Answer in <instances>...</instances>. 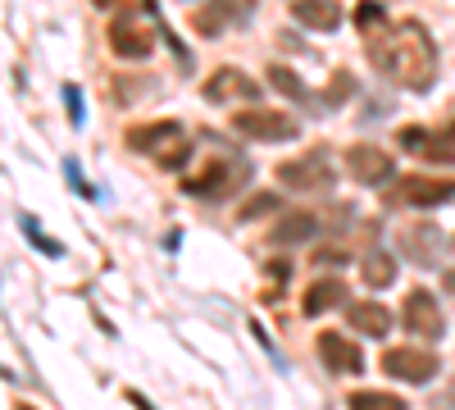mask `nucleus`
<instances>
[{
	"instance_id": "nucleus-1",
	"label": "nucleus",
	"mask_w": 455,
	"mask_h": 410,
	"mask_svg": "<svg viewBox=\"0 0 455 410\" xmlns=\"http://www.w3.org/2000/svg\"><path fill=\"white\" fill-rule=\"evenodd\" d=\"M369 60L378 64L383 78H392L405 92H428L437 83V46H433L428 28L414 23V19L396 23L383 36H373V42H369Z\"/></svg>"
},
{
	"instance_id": "nucleus-2",
	"label": "nucleus",
	"mask_w": 455,
	"mask_h": 410,
	"mask_svg": "<svg viewBox=\"0 0 455 410\" xmlns=\"http://www.w3.org/2000/svg\"><path fill=\"white\" fill-rule=\"evenodd\" d=\"M455 201V178H424V173H396V182H387V205H446Z\"/></svg>"
},
{
	"instance_id": "nucleus-3",
	"label": "nucleus",
	"mask_w": 455,
	"mask_h": 410,
	"mask_svg": "<svg viewBox=\"0 0 455 410\" xmlns=\"http://www.w3.org/2000/svg\"><path fill=\"white\" fill-rule=\"evenodd\" d=\"M233 128L242 137H251V141H291L300 133V124L291 115H283V109H274V105H246V109H237Z\"/></svg>"
},
{
	"instance_id": "nucleus-4",
	"label": "nucleus",
	"mask_w": 455,
	"mask_h": 410,
	"mask_svg": "<svg viewBox=\"0 0 455 410\" xmlns=\"http://www.w3.org/2000/svg\"><path fill=\"white\" fill-rule=\"evenodd\" d=\"M347 169L355 182H364V188H383V182H396V165L392 156L383 151V146H373V141H355L347 146Z\"/></svg>"
},
{
	"instance_id": "nucleus-5",
	"label": "nucleus",
	"mask_w": 455,
	"mask_h": 410,
	"mask_svg": "<svg viewBox=\"0 0 455 410\" xmlns=\"http://www.w3.org/2000/svg\"><path fill=\"white\" fill-rule=\"evenodd\" d=\"M437 369H442V360L433 351H424V347H392V351H383V374H392L401 383H433Z\"/></svg>"
},
{
	"instance_id": "nucleus-6",
	"label": "nucleus",
	"mask_w": 455,
	"mask_h": 410,
	"mask_svg": "<svg viewBox=\"0 0 455 410\" xmlns=\"http://www.w3.org/2000/svg\"><path fill=\"white\" fill-rule=\"evenodd\" d=\"M401 324L414 333V338H424V342H437L442 333H446V319L437 310V296L428 287H414L405 296V306H401Z\"/></svg>"
},
{
	"instance_id": "nucleus-7",
	"label": "nucleus",
	"mask_w": 455,
	"mask_h": 410,
	"mask_svg": "<svg viewBox=\"0 0 455 410\" xmlns=\"http://www.w3.org/2000/svg\"><path fill=\"white\" fill-rule=\"evenodd\" d=\"M278 178H283V188H291V192H328L332 182H337L332 169H328V160H323L319 151L278 165Z\"/></svg>"
},
{
	"instance_id": "nucleus-8",
	"label": "nucleus",
	"mask_w": 455,
	"mask_h": 410,
	"mask_svg": "<svg viewBox=\"0 0 455 410\" xmlns=\"http://www.w3.org/2000/svg\"><path fill=\"white\" fill-rule=\"evenodd\" d=\"M251 10H255V0H205L201 10H192V28L214 42V36L233 28V19H251Z\"/></svg>"
},
{
	"instance_id": "nucleus-9",
	"label": "nucleus",
	"mask_w": 455,
	"mask_h": 410,
	"mask_svg": "<svg viewBox=\"0 0 455 410\" xmlns=\"http://www.w3.org/2000/svg\"><path fill=\"white\" fill-rule=\"evenodd\" d=\"M109 51L119 60H146L150 51H156V32H150L146 23H137L132 14H124V19L109 23Z\"/></svg>"
},
{
	"instance_id": "nucleus-10",
	"label": "nucleus",
	"mask_w": 455,
	"mask_h": 410,
	"mask_svg": "<svg viewBox=\"0 0 455 410\" xmlns=\"http://www.w3.org/2000/svg\"><path fill=\"white\" fill-rule=\"evenodd\" d=\"M201 96H205L210 105H228V100H255V96H259V87L246 78L242 68H233V64H219V68L210 73V78H205Z\"/></svg>"
},
{
	"instance_id": "nucleus-11",
	"label": "nucleus",
	"mask_w": 455,
	"mask_h": 410,
	"mask_svg": "<svg viewBox=\"0 0 455 410\" xmlns=\"http://www.w3.org/2000/svg\"><path fill=\"white\" fill-rule=\"evenodd\" d=\"M315 347H319V360L332 369V374H360V369H364L360 347L347 338V333H337V328H323Z\"/></svg>"
},
{
	"instance_id": "nucleus-12",
	"label": "nucleus",
	"mask_w": 455,
	"mask_h": 410,
	"mask_svg": "<svg viewBox=\"0 0 455 410\" xmlns=\"http://www.w3.org/2000/svg\"><path fill=\"white\" fill-rule=\"evenodd\" d=\"M396 246L414 260L419 269H433L437 265V246H442V233H437V223H405V229L396 233Z\"/></svg>"
},
{
	"instance_id": "nucleus-13",
	"label": "nucleus",
	"mask_w": 455,
	"mask_h": 410,
	"mask_svg": "<svg viewBox=\"0 0 455 410\" xmlns=\"http://www.w3.org/2000/svg\"><path fill=\"white\" fill-rule=\"evenodd\" d=\"M237 165L233 160H210L196 178H182V192L187 197H223V192H233L237 188Z\"/></svg>"
},
{
	"instance_id": "nucleus-14",
	"label": "nucleus",
	"mask_w": 455,
	"mask_h": 410,
	"mask_svg": "<svg viewBox=\"0 0 455 410\" xmlns=\"http://www.w3.org/2000/svg\"><path fill=\"white\" fill-rule=\"evenodd\" d=\"M291 19L306 23L310 32H337L341 5H337V0H291Z\"/></svg>"
},
{
	"instance_id": "nucleus-15",
	"label": "nucleus",
	"mask_w": 455,
	"mask_h": 410,
	"mask_svg": "<svg viewBox=\"0 0 455 410\" xmlns=\"http://www.w3.org/2000/svg\"><path fill=\"white\" fill-rule=\"evenodd\" d=\"M319 229V214L310 210H287L278 223H274V246H300V242H310Z\"/></svg>"
},
{
	"instance_id": "nucleus-16",
	"label": "nucleus",
	"mask_w": 455,
	"mask_h": 410,
	"mask_svg": "<svg viewBox=\"0 0 455 410\" xmlns=\"http://www.w3.org/2000/svg\"><path fill=\"white\" fill-rule=\"evenodd\" d=\"M347 324H355L364 338H383V333L392 328V310H387L383 301H355V306L347 310Z\"/></svg>"
},
{
	"instance_id": "nucleus-17",
	"label": "nucleus",
	"mask_w": 455,
	"mask_h": 410,
	"mask_svg": "<svg viewBox=\"0 0 455 410\" xmlns=\"http://www.w3.org/2000/svg\"><path fill=\"white\" fill-rule=\"evenodd\" d=\"M182 128L173 124V119H156V124H141V128H128V146H132V151H150V156H156L160 151V146L169 141V137H178Z\"/></svg>"
},
{
	"instance_id": "nucleus-18",
	"label": "nucleus",
	"mask_w": 455,
	"mask_h": 410,
	"mask_svg": "<svg viewBox=\"0 0 455 410\" xmlns=\"http://www.w3.org/2000/svg\"><path fill=\"white\" fill-rule=\"evenodd\" d=\"M347 301V283L341 278H319V283H310L306 287V315H323V310H332V306H341Z\"/></svg>"
},
{
	"instance_id": "nucleus-19",
	"label": "nucleus",
	"mask_w": 455,
	"mask_h": 410,
	"mask_svg": "<svg viewBox=\"0 0 455 410\" xmlns=\"http://www.w3.org/2000/svg\"><path fill=\"white\" fill-rule=\"evenodd\" d=\"M360 274H364V287H387V283L396 278V260H392L387 251H369Z\"/></svg>"
},
{
	"instance_id": "nucleus-20",
	"label": "nucleus",
	"mask_w": 455,
	"mask_h": 410,
	"mask_svg": "<svg viewBox=\"0 0 455 410\" xmlns=\"http://www.w3.org/2000/svg\"><path fill=\"white\" fill-rule=\"evenodd\" d=\"M187 160H192V141H187V133L169 137L160 151H156V165H160V169H182Z\"/></svg>"
},
{
	"instance_id": "nucleus-21",
	"label": "nucleus",
	"mask_w": 455,
	"mask_h": 410,
	"mask_svg": "<svg viewBox=\"0 0 455 410\" xmlns=\"http://www.w3.org/2000/svg\"><path fill=\"white\" fill-rule=\"evenodd\" d=\"M269 87H274V92H283V96H291V100H306V96H310V92H306V83H300L287 64H269Z\"/></svg>"
},
{
	"instance_id": "nucleus-22",
	"label": "nucleus",
	"mask_w": 455,
	"mask_h": 410,
	"mask_svg": "<svg viewBox=\"0 0 455 410\" xmlns=\"http://www.w3.org/2000/svg\"><path fill=\"white\" fill-rule=\"evenodd\" d=\"M351 410H405V401L392 392H351Z\"/></svg>"
},
{
	"instance_id": "nucleus-23",
	"label": "nucleus",
	"mask_w": 455,
	"mask_h": 410,
	"mask_svg": "<svg viewBox=\"0 0 455 410\" xmlns=\"http://www.w3.org/2000/svg\"><path fill=\"white\" fill-rule=\"evenodd\" d=\"M428 141H433V133L419 128V124H410V128L396 133V146H401V151H405V156H419V160H424V151H428Z\"/></svg>"
},
{
	"instance_id": "nucleus-24",
	"label": "nucleus",
	"mask_w": 455,
	"mask_h": 410,
	"mask_svg": "<svg viewBox=\"0 0 455 410\" xmlns=\"http://www.w3.org/2000/svg\"><path fill=\"white\" fill-rule=\"evenodd\" d=\"M19 223H23V233H28V242H32L36 251H42V255H55V260L64 255V246H60L55 237H46L42 229H36V219H32V214H19Z\"/></svg>"
},
{
	"instance_id": "nucleus-25",
	"label": "nucleus",
	"mask_w": 455,
	"mask_h": 410,
	"mask_svg": "<svg viewBox=\"0 0 455 410\" xmlns=\"http://www.w3.org/2000/svg\"><path fill=\"white\" fill-rule=\"evenodd\" d=\"M278 210H283L278 192H255V197L237 210V219H259V214H278Z\"/></svg>"
},
{
	"instance_id": "nucleus-26",
	"label": "nucleus",
	"mask_w": 455,
	"mask_h": 410,
	"mask_svg": "<svg viewBox=\"0 0 455 410\" xmlns=\"http://www.w3.org/2000/svg\"><path fill=\"white\" fill-rule=\"evenodd\" d=\"M383 5H378V0H360V5H355V28L360 32H383Z\"/></svg>"
},
{
	"instance_id": "nucleus-27",
	"label": "nucleus",
	"mask_w": 455,
	"mask_h": 410,
	"mask_svg": "<svg viewBox=\"0 0 455 410\" xmlns=\"http://www.w3.org/2000/svg\"><path fill=\"white\" fill-rule=\"evenodd\" d=\"M424 160H433V165H451V160H455V137H437V133H433Z\"/></svg>"
},
{
	"instance_id": "nucleus-28",
	"label": "nucleus",
	"mask_w": 455,
	"mask_h": 410,
	"mask_svg": "<svg viewBox=\"0 0 455 410\" xmlns=\"http://www.w3.org/2000/svg\"><path fill=\"white\" fill-rule=\"evenodd\" d=\"M96 10H141V14H156V0H92Z\"/></svg>"
},
{
	"instance_id": "nucleus-29",
	"label": "nucleus",
	"mask_w": 455,
	"mask_h": 410,
	"mask_svg": "<svg viewBox=\"0 0 455 410\" xmlns=\"http://www.w3.org/2000/svg\"><path fill=\"white\" fill-rule=\"evenodd\" d=\"M351 92H355V78H351V73H332V87H328V96H323V100H328V105H337L341 96H351Z\"/></svg>"
},
{
	"instance_id": "nucleus-30",
	"label": "nucleus",
	"mask_w": 455,
	"mask_h": 410,
	"mask_svg": "<svg viewBox=\"0 0 455 410\" xmlns=\"http://www.w3.org/2000/svg\"><path fill=\"white\" fill-rule=\"evenodd\" d=\"M64 105H68V124H73V128H83V92L73 87V83L64 87Z\"/></svg>"
},
{
	"instance_id": "nucleus-31",
	"label": "nucleus",
	"mask_w": 455,
	"mask_h": 410,
	"mask_svg": "<svg viewBox=\"0 0 455 410\" xmlns=\"http://www.w3.org/2000/svg\"><path fill=\"white\" fill-rule=\"evenodd\" d=\"M64 173H68V188H73V192L96 201V188H87V182H83V173H78V160H64Z\"/></svg>"
},
{
	"instance_id": "nucleus-32",
	"label": "nucleus",
	"mask_w": 455,
	"mask_h": 410,
	"mask_svg": "<svg viewBox=\"0 0 455 410\" xmlns=\"http://www.w3.org/2000/svg\"><path fill=\"white\" fill-rule=\"evenodd\" d=\"M319 260H323V265H341V260H347V251H341V246H323Z\"/></svg>"
},
{
	"instance_id": "nucleus-33",
	"label": "nucleus",
	"mask_w": 455,
	"mask_h": 410,
	"mask_svg": "<svg viewBox=\"0 0 455 410\" xmlns=\"http://www.w3.org/2000/svg\"><path fill=\"white\" fill-rule=\"evenodd\" d=\"M442 287H446V292L455 296V269H446V274H442Z\"/></svg>"
},
{
	"instance_id": "nucleus-34",
	"label": "nucleus",
	"mask_w": 455,
	"mask_h": 410,
	"mask_svg": "<svg viewBox=\"0 0 455 410\" xmlns=\"http://www.w3.org/2000/svg\"><path fill=\"white\" fill-rule=\"evenodd\" d=\"M442 406H446V410H455V383L446 388V397H442Z\"/></svg>"
},
{
	"instance_id": "nucleus-35",
	"label": "nucleus",
	"mask_w": 455,
	"mask_h": 410,
	"mask_svg": "<svg viewBox=\"0 0 455 410\" xmlns=\"http://www.w3.org/2000/svg\"><path fill=\"white\" fill-rule=\"evenodd\" d=\"M451 137H455V109H451Z\"/></svg>"
},
{
	"instance_id": "nucleus-36",
	"label": "nucleus",
	"mask_w": 455,
	"mask_h": 410,
	"mask_svg": "<svg viewBox=\"0 0 455 410\" xmlns=\"http://www.w3.org/2000/svg\"><path fill=\"white\" fill-rule=\"evenodd\" d=\"M19 410H32V406H19Z\"/></svg>"
},
{
	"instance_id": "nucleus-37",
	"label": "nucleus",
	"mask_w": 455,
	"mask_h": 410,
	"mask_svg": "<svg viewBox=\"0 0 455 410\" xmlns=\"http://www.w3.org/2000/svg\"><path fill=\"white\" fill-rule=\"evenodd\" d=\"M451 251H455V237H451Z\"/></svg>"
}]
</instances>
